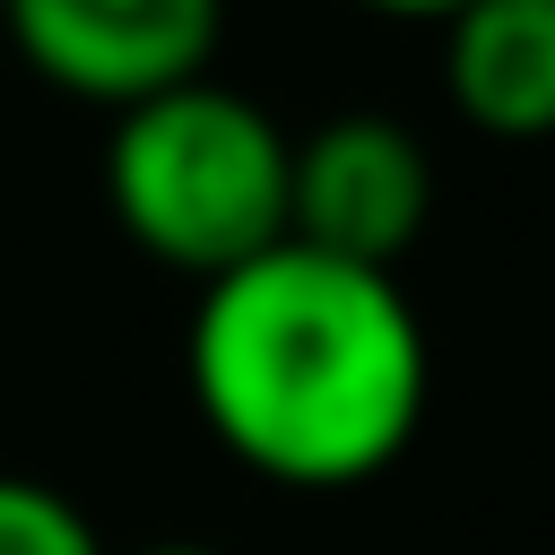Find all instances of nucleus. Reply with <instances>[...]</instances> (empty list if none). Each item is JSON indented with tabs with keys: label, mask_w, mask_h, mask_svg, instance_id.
<instances>
[{
	"label": "nucleus",
	"mask_w": 555,
	"mask_h": 555,
	"mask_svg": "<svg viewBox=\"0 0 555 555\" xmlns=\"http://www.w3.org/2000/svg\"><path fill=\"white\" fill-rule=\"evenodd\" d=\"M0 555H104L95 520L43 486V477H0Z\"/></svg>",
	"instance_id": "6"
},
{
	"label": "nucleus",
	"mask_w": 555,
	"mask_h": 555,
	"mask_svg": "<svg viewBox=\"0 0 555 555\" xmlns=\"http://www.w3.org/2000/svg\"><path fill=\"white\" fill-rule=\"evenodd\" d=\"M286 191H295V139L217 78L113 113L104 208L147 260L199 286L286 243Z\"/></svg>",
	"instance_id": "2"
},
{
	"label": "nucleus",
	"mask_w": 555,
	"mask_h": 555,
	"mask_svg": "<svg viewBox=\"0 0 555 555\" xmlns=\"http://www.w3.org/2000/svg\"><path fill=\"white\" fill-rule=\"evenodd\" d=\"M434 217V156L390 113H338L295 139V191H286V243H312L356 269L408 260V243Z\"/></svg>",
	"instance_id": "4"
},
{
	"label": "nucleus",
	"mask_w": 555,
	"mask_h": 555,
	"mask_svg": "<svg viewBox=\"0 0 555 555\" xmlns=\"http://www.w3.org/2000/svg\"><path fill=\"white\" fill-rule=\"evenodd\" d=\"M0 35L43 87L130 113L165 87L208 78L225 0H9Z\"/></svg>",
	"instance_id": "3"
},
{
	"label": "nucleus",
	"mask_w": 555,
	"mask_h": 555,
	"mask_svg": "<svg viewBox=\"0 0 555 555\" xmlns=\"http://www.w3.org/2000/svg\"><path fill=\"white\" fill-rule=\"evenodd\" d=\"M356 9H373V17H425V26H451L468 0H356Z\"/></svg>",
	"instance_id": "7"
},
{
	"label": "nucleus",
	"mask_w": 555,
	"mask_h": 555,
	"mask_svg": "<svg viewBox=\"0 0 555 555\" xmlns=\"http://www.w3.org/2000/svg\"><path fill=\"white\" fill-rule=\"evenodd\" d=\"M0 9H9V0H0Z\"/></svg>",
	"instance_id": "9"
},
{
	"label": "nucleus",
	"mask_w": 555,
	"mask_h": 555,
	"mask_svg": "<svg viewBox=\"0 0 555 555\" xmlns=\"http://www.w3.org/2000/svg\"><path fill=\"white\" fill-rule=\"evenodd\" d=\"M442 95L486 139H555V0H468L442 26Z\"/></svg>",
	"instance_id": "5"
},
{
	"label": "nucleus",
	"mask_w": 555,
	"mask_h": 555,
	"mask_svg": "<svg viewBox=\"0 0 555 555\" xmlns=\"http://www.w3.org/2000/svg\"><path fill=\"white\" fill-rule=\"evenodd\" d=\"M147 555H217V546H147Z\"/></svg>",
	"instance_id": "8"
},
{
	"label": "nucleus",
	"mask_w": 555,
	"mask_h": 555,
	"mask_svg": "<svg viewBox=\"0 0 555 555\" xmlns=\"http://www.w3.org/2000/svg\"><path fill=\"white\" fill-rule=\"evenodd\" d=\"M182 373L208 434L251 477L295 494L382 477L416 442L434 390L425 321L408 312L399 278L312 243H278L199 286Z\"/></svg>",
	"instance_id": "1"
}]
</instances>
